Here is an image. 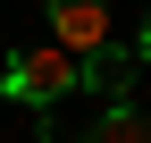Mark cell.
<instances>
[{
	"mask_svg": "<svg viewBox=\"0 0 151 143\" xmlns=\"http://www.w3.org/2000/svg\"><path fill=\"white\" fill-rule=\"evenodd\" d=\"M0 93L9 101H25V110H50V101H67V93H84V67L67 59V51H17L9 67H0Z\"/></svg>",
	"mask_w": 151,
	"mask_h": 143,
	"instance_id": "1",
	"label": "cell"
},
{
	"mask_svg": "<svg viewBox=\"0 0 151 143\" xmlns=\"http://www.w3.org/2000/svg\"><path fill=\"white\" fill-rule=\"evenodd\" d=\"M134 67H143V51H126V42L92 51V59H84V93H101V110H118V101L134 93Z\"/></svg>",
	"mask_w": 151,
	"mask_h": 143,
	"instance_id": "3",
	"label": "cell"
},
{
	"mask_svg": "<svg viewBox=\"0 0 151 143\" xmlns=\"http://www.w3.org/2000/svg\"><path fill=\"white\" fill-rule=\"evenodd\" d=\"M42 17H50V51H67L76 67L118 42V9L109 0H42Z\"/></svg>",
	"mask_w": 151,
	"mask_h": 143,
	"instance_id": "2",
	"label": "cell"
},
{
	"mask_svg": "<svg viewBox=\"0 0 151 143\" xmlns=\"http://www.w3.org/2000/svg\"><path fill=\"white\" fill-rule=\"evenodd\" d=\"M84 143H151V118L134 110V101H118V110H101L84 126Z\"/></svg>",
	"mask_w": 151,
	"mask_h": 143,
	"instance_id": "4",
	"label": "cell"
},
{
	"mask_svg": "<svg viewBox=\"0 0 151 143\" xmlns=\"http://www.w3.org/2000/svg\"><path fill=\"white\" fill-rule=\"evenodd\" d=\"M134 51H143V59H151V17H143V42H134Z\"/></svg>",
	"mask_w": 151,
	"mask_h": 143,
	"instance_id": "5",
	"label": "cell"
}]
</instances>
